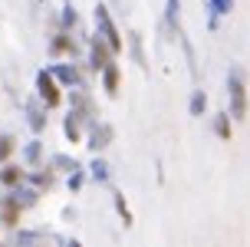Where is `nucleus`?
Returning a JSON list of instances; mask_svg holds the SVG:
<instances>
[{
  "label": "nucleus",
  "instance_id": "nucleus-14",
  "mask_svg": "<svg viewBox=\"0 0 250 247\" xmlns=\"http://www.w3.org/2000/svg\"><path fill=\"white\" fill-rule=\"evenodd\" d=\"M128 49H132V60L148 73V56H145V46H142V33H135V30L128 33Z\"/></svg>",
  "mask_w": 250,
  "mask_h": 247
},
{
  "label": "nucleus",
  "instance_id": "nucleus-10",
  "mask_svg": "<svg viewBox=\"0 0 250 247\" xmlns=\"http://www.w3.org/2000/svg\"><path fill=\"white\" fill-rule=\"evenodd\" d=\"M102 89H105V96H119V79H122V69H119V63H109V66H105V69H102Z\"/></svg>",
  "mask_w": 250,
  "mask_h": 247
},
{
  "label": "nucleus",
  "instance_id": "nucleus-18",
  "mask_svg": "<svg viewBox=\"0 0 250 247\" xmlns=\"http://www.w3.org/2000/svg\"><path fill=\"white\" fill-rule=\"evenodd\" d=\"M13 191V198H17V201H20V204H23V208H30V204H37V198H40V188L33 185V188H10Z\"/></svg>",
  "mask_w": 250,
  "mask_h": 247
},
{
  "label": "nucleus",
  "instance_id": "nucleus-24",
  "mask_svg": "<svg viewBox=\"0 0 250 247\" xmlns=\"http://www.w3.org/2000/svg\"><path fill=\"white\" fill-rule=\"evenodd\" d=\"M13 148H17V142H13V135H0V165L13 155Z\"/></svg>",
  "mask_w": 250,
  "mask_h": 247
},
{
  "label": "nucleus",
  "instance_id": "nucleus-16",
  "mask_svg": "<svg viewBox=\"0 0 250 247\" xmlns=\"http://www.w3.org/2000/svg\"><path fill=\"white\" fill-rule=\"evenodd\" d=\"M23 161H26V168H40V161H43V142L40 138H33L23 148Z\"/></svg>",
  "mask_w": 250,
  "mask_h": 247
},
{
  "label": "nucleus",
  "instance_id": "nucleus-9",
  "mask_svg": "<svg viewBox=\"0 0 250 247\" xmlns=\"http://www.w3.org/2000/svg\"><path fill=\"white\" fill-rule=\"evenodd\" d=\"M20 214H23V204H20L10 191V195L0 201V221L7 224V227H17V224H20Z\"/></svg>",
  "mask_w": 250,
  "mask_h": 247
},
{
  "label": "nucleus",
  "instance_id": "nucleus-20",
  "mask_svg": "<svg viewBox=\"0 0 250 247\" xmlns=\"http://www.w3.org/2000/svg\"><path fill=\"white\" fill-rule=\"evenodd\" d=\"M60 26H62V30H69V33H73L76 26H79V13H76V7H73V3H66V7H62Z\"/></svg>",
  "mask_w": 250,
  "mask_h": 247
},
{
  "label": "nucleus",
  "instance_id": "nucleus-5",
  "mask_svg": "<svg viewBox=\"0 0 250 247\" xmlns=\"http://www.w3.org/2000/svg\"><path fill=\"white\" fill-rule=\"evenodd\" d=\"M112 138H115V129H112L109 122H99V119H96V122L89 125L86 145H89V152H92V155H99L102 148H109V145H112Z\"/></svg>",
  "mask_w": 250,
  "mask_h": 247
},
{
  "label": "nucleus",
  "instance_id": "nucleus-19",
  "mask_svg": "<svg viewBox=\"0 0 250 247\" xmlns=\"http://www.w3.org/2000/svg\"><path fill=\"white\" fill-rule=\"evenodd\" d=\"M204 109H208V92L204 89H194L191 92V102H188V112L191 115H204Z\"/></svg>",
  "mask_w": 250,
  "mask_h": 247
},
{
  "label": "nucleus",
  "instance_id": "nucleus-7",
  "mask_svg": "<svg viewBox=\"0 0 250 247\" xmlns=\"http://www.w3.org/2000/svg\"><path fill=\"white\" fill-rule=\"evenodd\" d=\"M50 53L53 56H76L79 53V46H76V37L69 33V30H56V37L50 40Z\"/></svg>",
  "mask_w": 250,
  "mask_h": 247
},
{
  "label": "nucleus",
  "instance_id": "nucleus-6",
  "mask_svg": "<svg viewBox=\"0 0 250 247\" xmlns=\"http://www.w3.org/2000/svg\"><path fill=\"white\" fill-rule=\"evenodd\" d=\"M50 73L56 76L60 86H66V89H86V79H83V73H79L76 63H56V66H50Z\"/></svg>",
  "mask_w": 250,
  "mask_h": 247
},
{
  "label": "nucleus",
  "instance_id": "nucleus-23",
  "mask_svg": "<svg viewBox=\"0 0 250 247\" xmlns=\"http://www.w3.org/2000/svg\"><path fill=\"white\" fill-rule=\"evenodd\" d=\"M50 165L56 168V172H76V168H79V161H76V158H69V155H53V158H50Z\"/></svg>",
  "mask_w": 250,
  "mask_h": 247
},
{
  "label": "nucleus",
  "instance_id": "nucleus-21",
  "mask_svg": "<svg viewBox=\"0 0 250 247\" xmlns=\"http://www.w3.org/2000/svg\"><path fill=\"white\" fill-rule=\"evenodd\" d=\"M112 204H115V211H119V218L125 221V227H128V224H132V208L125 204V195H122V191H112Z\"/></svg>",
  "mask_w": 250,
  "mask_h": 247
},
{
  "label": "nucleus",
  "instance_id": "nucleus-11",
  "mask_svg": "<svg viewBox=\"0 0 250 247\" xmlns=\"http://www.w3.org/2000/svg\"><path fill=\"white\" fill-rule=\"evenodd\" d=\"M178 10H181V0H165V30L171 37H181V20H178Z\"/></svg>",
  "mask_w": 250,
  "mask_h": 247
},
{
  "label": "nucleus",
  "instance_id": "nucleus-22",
  "mask_svg": "<svg viewBox=\"0 0 250 247\" xmlns=\"http://www.w3.org/2000/svg\"><path fill=\"white\" fill-rule=\"evenodd\" d=\"M89 178L99 181V185H105V181H109V165H105L102 158H96L92 165H89Z\"/></svg>",
  "mask_w": 250,
  "mask_h": 247
},
{
  "label": "nucleus",
  "instance_id": "nucleus-3",
  "mask_svg": "<svg viewBox=\"0 0 250 247\" xmlns=\"http://www.w3.org/2000/svg\"><path fill=\"white\" fill-rule=\"evenodd\" d=\"M37 99L46 106V109H56V106L62 102L60 79H56L50 69H40V73H37Z\"/></svg>",
  "mask_w": 250,
  "mask_h": 247
},
{
  "label": "nucleus",
  "instance_id": "nucleus-12",
  "mask_svg": "<svg viewBox=\"0 0 250 247\" xmlns=\"http://www.w3.org/2000/svg\"><path fill=\"white\" fill-rule=\"evenodd\" d=\"M234 10V0H208V26L217 30V20Z\"/></svg>",
  "mask_w": 250,
  "mask_h": 247
},
{
  "label": "nucleus",
  "instance_id": "nucleus-8",
  "mask_svg": "<svg viewBox=\"0 0 250 247\" xmlns=\"http://www.w3.org/2000/svg\"><path fill=\"white\" fill-rule=\"evenodd\" d=\"M26 122H30V129H33L37 135L43 132V129H46L50 115H46V106H43L40 99H30V102H26Z\"/></svg>",
  "mask_w": 250,
  "mask_h": 247
},
{
  "label": "nucleus",
  "instance_id": "nucleus-1",
  "mask_svg": "<svg viewBox=\"0 0 250 247\" xmlns=\"http://www.w3.org/2000/svg\"><path fill=\"white\" fill-rule=\"evenodd\" d=\"M227 102H230V119L244 122L247 119V83H244V69L234 66L227 73Z\"/></svg>",
  "mask_w": 250,
  "mask_h": 247
},
{
  "label": "nucleus",
  "instance_id": "nucleus-13",
  "mask_svg": "<svg viewBox=\"0 0 250 247\" xmlns=\"http://www.w3.org/2000/svg\"><path fill=\"white\" fill-rule=\"evenodd\" d=\"M23 178H26V172L20 168V165H7V161H3V168H0V185H3V188L23 185Z\"/></svg>",
  "mask_w": 250,
  "mask_h": 247
},
{
  "label": "nucleus",
  "instance_id": "nucleus-15",
  "mask_svg": "<svg viewBox=\"0 0 250 247\" xmlns=\"http://www.w3.org/2000/svg\"><path fill=\"white\" fill-rule=\"evenodd\" d=\"M30 181H33L40 191H43V188H53V181H56V168H53V165H46V168L40 165V172L30 175Z\"/></svg>",
  "mask_w": 250,
  "mask_h": 247
},
{
  "label": "nucleus",
  "instance_id": "nucleus-17",
  "mask_svg": "<svg viewBox=\"0 0 250 247\" xmlns=\"http://www.w3.org/2000/svg\"><path fill=\"white\" fill-rule=\"evenodd\" d=\"M230 112H221V115H214V135L224 138V142H230Z\"/></svg>",
  "mask_w": 250,
  "mask_h": 247
},
{
  "label": "nucleus",
  "instance_id": "nucleus-2",
  "mask_svg": "<svg viewBox=\"0 0 250 247\" xmlns=\"http://www.w3.org/2000/svg\"><path fill=\"white\" fill-rule=\"evenodd\" d=\"M92 20H96V33H99L109 46H112V53L119 56L125 49V40H122V33H119V26H115V20H112V13H109V7L105 3H96V13H92Z\"/></svg>",
  "mask_w": 250,
  "mask_h": 247
},
{
  "label": "nucleus",
  "instance_id": "nucleus-26",
  "mask_svg": "<svg viewBox=\"0 0 250 247\" xmlns=\"http://www.w3.org/2000/svg\"><path fill=\"white\" fill-rule=\"evenodd\" d=\"M50 234H43V231H20L17 234V244H33V241H46Z\"/></svg>",
  "mask_w": 250,
  "mask_h": 247
},
{
  "label": "nucleus",
  "instance_id": "nucleus-25",
  "mask_svg": "<svg viewBox=\"0 0 250 247\" xmlns=\"http://www.w3.org/2000/svg\"><path fill=\"white\" fill-rule=\"evenodd\" d=\"M86 178H89V175L83 172V165H79L76 172H69V191H79V188L86 185Z\"/></svg>",
  "mask_w": 250,
  "mask_h": 247
},
{
  "label": "nucleus",
  "instance_id": "nucleus-4",
  "mask_svg": "<svg viewBox=\"0 0 250 247\" xmlns=\"http://www.w3.org/2000/svg\"><path fill=\"white\" fill-rule=\"evenodd\" d=\"M112 60H115L112 46H109L99 33H96V37H89V69H92V73H102Z\"/></svg>",
  "mask_w": 250,
  "mask_h": 247
}]
</instances>
